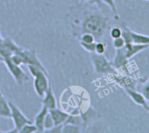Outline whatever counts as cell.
Wrapping results in <instances>:
<instances>
[{
  "mask_svg": "<svg viewBox=\"0 0 149 133\" xmlns=\"http://www.w3.org/2000/svg\"><path fill=\"white\" fill-rule=\"evenodd\" d=\"M108 24L109 19L103 14L98 12L87 13L80 24L81 34L84 33H89L95 37L96 41H98L104 37Z\"/></svg>",
  "mask_w": 149,
  "mask_h": 133,
  "instance_id": "1",
  "label": "cell"
},
{
  "mask_svg": "<svg viewBox=\"0 0 149 133\" xmlns=\"http://www.w3.org/2000/svg\"><path fill=\"white\" fill-rule=\"evenodd\" d=\"M28 71L31 75V76L33 77V88L40 97H43L45 93L47 92V89L50 86L47 76L46 73H44L42 70H40L39 68L33 65H26Z\"/></svg>",
  "mask_w": 149,
  "mask_h": 133,
  "instance_id": "2",
  "label": "cell"
},
{
  "mask_svg": "<svg viewBox=\"0 0 149 133\" xmlns=\"http://www.w3.org/2000/svg\"><path fill=\"white\" fill-rule=\"evenodd\" d=\"M91 60L94 70L98 75H112L117 73L112 63L104 56V54L93 53L91 55Z\"/></svg>",
  "mask_w": 149,
  "mask_h": 133,
  "instance_id": "3",
  "label": "cell"
},
{
  "mask_svg": "<svg viewBox=\"0 0 149 133\" xmlns=\"http://www.w3.org/2000/svg\"><path fill=\"white\" fill-rule=\"evenodd\" d=\"M15 53H18L22 57L24 65H26H26L35 66H37V68H39L40 70H42L44 73L48 75V73L45 68V66L41 63L40 60L38 58L37 53L34 49H27V48H24V47L20 46Z\"/></svg>",
  "mask_w": 149,
  "mask_h": 133,
  "instance_id": "4",
  "label": "cell"
},
{
  "mask_svg": "<svg viewBox=\"0 0 149 133\" xmlns=\"http://www.w3.org/2000/svg\"><path fill=\"white\" fill-rule=\"evenodd\" d=\"M3 62L6 64L7 70L12 75L18 85H23L29 81V76L26 75V73L21 69V66L14 64L10 58L4 59Z\"/></svg>",
  "mask_w": 149,
  "mask_h": 133,
  "instance_id": "5",
  "label": "cell"
},
{
  "mask_svg": "<svg viewBox=\"0 0 149 133\" xmlns=\"http://www.w3.org/2000/svg\"><path fill=\"white\" fill-rule=\"evenodd\" d=\"M128 62H129V59L126 57L125 48L123 47V48L116 49V54L111 62L114 69L116 70L121 71L122 74L130 75V72L128 69Z\"/></svg>",
  "mask_w": 149,
  "mask_h": 133,
  "instance_id": "6",
  "label": "cell"
},
{
  "mask_svg": "<svg viewBox=\"0 0 149 133\" xmlns=\"http://www.w3.org/2000/svg\"><path fill=\"white\" fill-rule=\"evenodd\" d=\"M9 104H10V107H11V118L13 119V123H14V127H16L18 130H19H19L26 123H33L22 111L21 109L16 105L14 104L12 102H9Z\"/></svg>",
  "mask_w": 149,
  "mask_h": 133,
  "instance_id": "7",
  "label": "cell"
},
{
  "mask_svg": "<svg viewBox=\"0 0 149 133\" xmlns=\"http://www.w3.org/2000/svg\"><path fill=\"white\" fill-rule=\"evenodd\" d=\"M20 46L17 45L11 38L7 37L3 39L0 43V59L3 61L4 59L10 58L13 53H15Z\"/></svg>",
  "mask_w": 149,
  "mask_h": 133,
  "instance_id": "8",
  "label": "cell"
},
{
  "mask_svg": "<svg viewBox=\"0 0 149 133\" xmlns=\"http://www.w3.org/2000/svg\"><path fill=\"white\" fill-rule=\"evenodd\" d=\"M111 79L113 82H115L117 84H118L123 89H136L137 86V80L131 77L130 75H125V74H112Z\"/></svg>",
  "mask_w": 149,
  "mask_h": 133,
  "instance_id": "9",
  "label": "cell"
},
{
  "mask_svg": "<svg viewBox=\"0 0 149 133\" xmlns=\"http://www.w3.org/2000/svg\"><path fill=\"white\" fill-rule=\"evenodd\" d=\"M125 93L128 95V96L138 105L143 107L146 110L148 111L149 109V103H147V101L146 100L145 96H143V94L141 92L137 91L136 89H124Z\"/></svg>",
  "mask_w": 149,
  "mask_h": 133,
  "instance_id": "10",
  "label": "cell"
},
{
  "mask_svg": "<svg viewBox=\"0 0 149 133\" xmlns=\"http://www.w3.org/2000/svg\"><path fill=\"white\" fill-rule=\"evenodd\" d=\"M125 51L126 57L130 60L136 54L139 53L140 52L149 48V45H144V44H135V43H128L125 44Z\"/></svg>",
  "mask_w": 149,
  "mask_h": 133,
  "instance_id": "11",
  "label": "cell"
},
{
  "mask_svg": "<svg viewBox=\"0 0 149 133\" xmlns=\"http://www.w3.org/2000/svg\"><path fill=\"white\" fill-rule=\"evenodd\" d=\"M42 105L45 106L48 110L57 107V101H56V98H55V96H54V93L53 91L51 85L49 86V88L47 89V92L45 93L43 96Z\"/></svg>",
  "mask_w": 149,
  "mask_h": 133,
  "instance_id": "12",
  "label": "cell"
},
{
  "mask_svg": "<svg viewBox=\"0 0 149 133\" xmlns=\"http://www.w3.org/2000/svg\"><path fill=\"white\" fill-rule=\"evenodd\" d=\"M48 112L50 113V115L53 117L54 125H61V124H63L66 122V120L68 119V116H69V114H68L67 112L58 109L57 107L54 108V109H49Z\"/></svg>",
  "mask_w": 149,
  "mask_h": 133,
  "instance_id": "13",
  "label": "cell"
},
{
  "mask_svg": "<svg viewBox=\"0 0 149 133\" xmlns=\"http://www.w3.org/2000/svg\"><path fill=\"white\" fill-rule=\"evenodd\" d=\"M48 112V109L45 107V106H41V109H40V111L36 114L35 117H34V125L36 126L38 132H43L44 131V119L45 116L47 115V113Z\"/></svg>",
  "mask_w": 149,
  "mask_h": 133,
  "instance_id": "14",
  "label": "cell"
},
{
  "mask_svg": "<svg viewBox=\"0 0 149 133\" xmlns=\"http://www.w3.org/2000/svg\"><path fill=\"white\" fill-rule=\"evenodd\" d=\"M0 117L11 118L10 104L2 94L0 95Z\"/></svg>",
  "mask_w": 149,
  "mask_h": 133,
  "instance_id": "15",
  "label": "cell"
},
{
  "mask_svg": "<svg viewBox=\"0 0 149 133\" xmlns=\"http://www.w3.org/2000/svg\"><path fill=\"white\" fill-rule=\"evenodd\" d=\"M131 37H132V42L135 44H144V45H149V36L138 33L131 30Z\"/></svg>",
  "mask_w": 149,
  "mask_h": 133,
  "instance_id": "16",
  "label": "cell"
},
{
  "mask_svg": "<svg viewBox=\"0 0 149 133\" xmlns=\"http://www.w3.org/2000/svg\"><path fill=\"white\" fill-rule=\"evenodd\" d=\"M83 128L71 123H63L62 124V133H80L82 132Z\"/></svg>",
  "mask_w": 149,
  "mask_h": 133,
  "instance_id": "17",
  "label": "cell"
},
{
  "mask_svg": "<svg viewBox=\"0 0 149 133\" xmlns=\"http://www.w3.org/2000/svg\"><path fill=\"white\" fill-rule=\"evenodd\" d=\"M35 132H38V130L33 123H26L19 130V133H35Z\"/></svg>",
  "mask_w": 149,
  "mask_h": 133,
  "instance_id": "18",
  "label": "cell"
},
{
  "mask_svg": "<svg viewBox=\"0 0 149 133\" xmlns=\"http://www.w3.org/2000/svg\"><path fill=\"white\" fill-rule=\"evenodd\" d=\"M79 41L85 42V43H93V42H96V39L92 34L89 33H84L80 35Z\"/></svg>",
  "mask_w": 149,
  "mask_h": 133,
  "instance_id": "19",
  "label": "cell"
},
{
  "mask_svg": "<svg viewBox=\"0 0 149 133\" xmlns=\"http://www.w3.org/2000/svg\"><path fill=\"white\" fill-rule=\"evenodd\" d=\"M54 126V123L53 117L50 115V113L47 112V115H46V116H45V119H44V130H45L51 129Z\"/></svg>",
  "mask_w": 149,
  "mask_h": 133,
  "instance_id": "20",
  "label": "cell"
},
{
  "mask_svg": "<svg viewBox=\"0 0 149 133\" xmlns=\"http://www.w3.org/2000/svg\"><path fill=\"white\" fill-rule=\"evenodd\" d=\"M106 51V44L103 41L98 40L97 42H96V46H95V53H98V54H104Z\"/></svg>",
  "mask_w": 149,
  "mask_h": 133,
  "instance_id": "21",
  "label": "cell"
},
{
  "mask_svg": "<svg viewBox=\"0 0 149 133\" xmlns=\"http://www.w3.org/2000/svg\"><path fill=\"white\" fill-rule=\"evenodd\" d=\"M80 43V46L87 52L91 53H95V46H96V42H93V43H85V42H82V41H79Z\"/></svg>",
  "mask_w": 149,
  "mask_h": 133,
  "instance_id": "22",
  "label": "cell"
},
{
  "mask_svg": "<svg viewBox=\"0 0 149 133\" xmlns=\"http://www.w3.org/2000/svg\"><path fill=\"white\" fill-rule=\"evenodd\" d=\"M100 1H101V3H104V5L108 6L115 16L118 15V10H117V6L115 4V0H100Z\"/></svg>",
  "mask_w": 149,
  "mask_h": 133,
  "instance_id": "23",
  "label": "cell"
},
{
  "mask_svg": "<svg viewBox=\"0 0 149 133\" xmlns=\"http://www.w3.org/2000/svg\"><path fill=\"white\" fill-rule=\"evenodd\" d=\"M110 35L112 39L122 37V29L118 26H113L110 30Z\"/></svg>",
  "mask_w": 149,
  "mask_h": 133,
  "instance_id": "24",
  "label": "cell"
},
{
  "mask_svg": "<svg viewBox=\"0 0 149 133\" xmlns=\"http://www.w3.org/2000/svg\"><path fill=\"white\" fill-rule=\"evenodd\" d=\"M112 45L115 49H119V48H123L125 46V39H123V37H119L117 39H113Z\"/></svg>",
  "mask_w": 149,
  "mask_h": 133,
  "instance_id": "25",
  "label": "cell"
},
{
  "mask_svg": "<svg viewBox=\"0 0 149 133\" xmlns=\"http://www.w3.org/2000/svg\"><path fill=\"white\" fill-rule=\"evenodd\" d=\"M141 93L143 94V96H145L146 100L147 103H149V80H148L147 82H145L144 86L142 87Z\"/></svg>",
  "mask_w": 149,
  "mask_h": 133,
  "instance_id": "26",
  "label": "cell"
},
{
  "mask_svg": "<svg viewBox=\"0 0 149 133\" xmlns=\"http://www.w3.org/2000/svg\"><path fill=\"white\" fill-rule=\"evenodd\" d=\"M43 132H46V133H61V132H62V124L61 125H54L51 129L45 130Z\"/></svg>",
  "mask_w": 149,
  "mask_h": 133,
  "instance_id": "27",
  "label": "cell"
},
{
  "mask_svg": "<svg viewBox=\"0 0 149 133\" xmlns=\"http://www.w3.org/2000/svg\"><path fill=\"white\" fill-rule=\"evenodd\" d=\"M84 2H86V3H90L91 5H93V4H97V5H99L101 3L100 0H83Z\"/></svg>",
  "mask_w": 149,
  "mask_h": 133,
  "instance_id": "28",
  "label": "cell"
},
{
  "mask_svg": "<svg viewBox=\"0 0 149 133\" xmlns=\"http://www.w3.org/2000/svg\"><path fill=\"white\" fill-rule=\"evenodd\" d=\"M6 133H19V130L16 128V127H14L13 129H12V130H7V131H5Z\"/></svg>",
  "mask_w": 149,
  "mask_h": 133,
  "instance_id": "29",
  "label": "cell"
},
{
  "mask_svg": "<svg viewBox=\"0 0 149 133\" xmlns=\"http://www.w3.org/2000/svg\"><path fill=\"white\" fill-rule=\"evenodd\" d=\"M3 39V37L1 36V33H0V40H2Z\"/></svg>",
  "mask_w": 149,
  "mask_h": 133,
  "instance_id": "30",
  "label": "cell"
},
{
  "mask_svg": "<svg viewBox=\"0 0 149 133\" xmlns=\"http://www.w3.org/2000/svg\"><path fill=\"white\" fill-rule=\"evenodd\" d=\"M5 131L4 130H0V133H4Z\"/></svg>",
  "mask_w": 149,
  "mask_h": 133,
  "instance_id": "31",
  "label": "cell"
},
{
  "mask_svg": "<svg viewBox=\"0 0 149 133\" xmlns=\"http://www.w3.org/2000/svg\"><path fill=\"white\" fill-rule=\"evenodd\" d=\"M2 40H3V39H2ZM2 40H0V43H1V41H2ZM0 61H2V60H1V59H0Z\"/></svg>",
  "mask_w": 149,
  "mask_h": 133,
  "instance_id": "32",
  "label": "cell"
},
{
  "mask_svg": "<svg viewBox=\"0 0 149 133\" xmlns=\"http://www.w3.org/2000/svg\"><path fill=\"white\" fill-rule=\"evenodd\" d=\"M1 94H2V93H1V92H0V95H1Z\"/></svg>",
  "mask_w": 149,
  "mask_h": 133,
  "instance_id": "33",
  "label": "cell"
},
{
  "mask_svg": "<svg viewBox=\"0 0 149 133\" xmlns=\"http://www.w3.org/2000/svg\"><path fill=\"white\" fill-rule=\"evenodd\" d=\"M148 111H149V109H148Z\"/></svg>",
  "mask_w": 149,
  "mask_h": 133,
  "instance_id": "34",
  "label": "cell"
},
{
  "mask_svg": "<svg viewBox=\"0 0 149 133\" xmlns=\"http://www.w3.org/2000/svg\"><path fill=\"white\" fill-rule=\"evenodd\" d=\"M146 1H147V0H146Z\"/></svg>",
  "mask_w": 149,
  "mask_h": 133,
  "instance_id": "35",
  "label": "cell"
}]
</instances>
